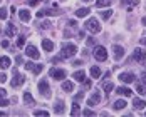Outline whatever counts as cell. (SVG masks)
Here are the masks:
<instances>
[{
    "label": "cell",
    "mask_w": 146,
    "mask_h": 117,
    "mask_svg": "<svg viewBox=\"0 0 146 117\" xmlns=\"http://www.w3.org/2000/svg\"><path fill=\"white\" fill-rule=\"evenodd\" d=\"M77 54V47L74 44H67L62 47V52H60V57L62 58H71Z\"/></svg>",
    "instance_id": "6da1fadb"
},
{
    "label": "cell",
    "mask_w": 146,
    "mask_h": 117,
    "mask_svg": "<svg viewBox=\"0 0 146 117\" xmlns=\"http://www.w3.org/2000/svg\"><path fill=\"white\" fill-rule=\"evenodd\" d=\"M86 29L91 30L92 34H99L101 32V25H99V22L94 17H91V18H88V22H86Z\"/></svg>",
    "instance_id": "7a4b0ae2"
},
{
    "label": "cell",
    "mask_w": 146,
    "mask_h": 117,
    "mask_svg": "<svg viewBox=\"0 0 146 117\" xmlns=\"http://www.w3.org/2000/svg\"><path fill=\"white\" fill-rule=\"evenodd\" d=\"M94 58L99 60V62L106 60V58H108V50H106L104 47H101V45H98V47L94 49Z\"/></svg>",
    "instance_id": "3957f363"
},
{
    "label": "cell",
    "mask_w": 146,
    "mask_h": 117,
    "mask_svg": "<svg viewBox=\"0 0 146 117\" xmlns=\"http://www.w3.org/2000/svg\"><path fill=\"white\" fill-rule=\"evenodd\" d=\"M133 58L139 64H146V52L143 49H134V54H133Z\"/></svg>",
    "instance_id": "277c9868"
},
{
    "label": "cell",
    "mask_w": 146,
    "mask_h": 117,
    "mask_svg": "<svg viewBox=\"0 0 146 117\" xmlns=\"http://www.w3.org/2000/svg\"><path fill=\"white\" fill-rule=\"evenodd\" d=\"M39 90H40V94L44 95V97H50V89H49V82L42 79L40 82H39Z\"/></svg>",
    "instance_id": "5b68a950"
},
{
    "label": "cell",
    "mask_w": 146,
    "mask_h": 117,
    "mask_svg": "<svg viewBox=\"0 0 146 117\" xmlns=\"http://www.w3.org/2000/svg\"><path fill=\"white\" fill-rule=\"evenodd\" d=\"M25 54H27L30 58H35V60L40 58V52H39L37 47H34V45H27V47H25Z\"/></svg>",
    "instance_id": "8992f818"
},
{
    "label": "cell",
    "mask_w": 146,
    "mask_h": 117,
    "mask_svg": "<svg viewBox=\"0 0 146 117\" xmlns=\"http://www.w3.org/2000/svg\"><path fill=\"white\" fill-rule=\"evenodd\" d=\"M25 82V77L22 74H19L17 70H14V80H12V87H20Z\"/></svg>",
    "instance_id": "52a82bcc"
},
{
    "label": "cell",
    "mask_w": 146,
    "mask_h": 117,
    "mask_svg": "<svg viewBox=\"0 0 146 117\" xmlns=\"http://www.w3.org/2000/svg\"><path fill=\"white\" fill-rule=\"evenodd\" d=\"M50 77L56 79V80H62V79H66V70L64 69H52L50 70Z\"/></svg>",
    "instance_id": "ba28073f"
},
{
    "label": "cell",
    "mask_w": 146,
    "mask_h": 117,
    "mask_svg": "<svg viewBox=\"0 0 146 117\" xmlns=\"http://www.w3.org/2000/svg\"><path fill=\"white\" fill-rule=\"evenodd\" d=\"M119 80H121V82H124V84H133V82L136 80V77H134V74L123 72L121 75H119Z\"/></svg>",
    "instance_id": "9c48e42d"
},
{
    "label": "cell",
    "mask_w": 146,
    "mask_h": 117,
    "mask_svg": "<svg viewBox=\"0 0 146 117\" xmlns=\"http://www.w3.org/2000/svg\"><path fill=\"white\" fill-rule=\"evenodd\" d=\"M99 102H101V94H99L98 90H94V92H92V95L89 97L88 105H91V107H92V105H96V104H99Z\"/></svg>",
    "instance_id": "30bf717a"
},
{
    "label": "cell",
    "mask_w": 146,
    "mask_h": 117,
    "mask_svg": "<svg viewBox=\"0 0 146 117\" xmlns=\"http://www.w3.org/2000/svg\"><path fill=\"white\" fill-rule=\"evenodd\" d=\"M113 54H114V58H123L124 57V49L119 47V45H113Z\"/></svg>",
    "instance_id": "8fae6325"
},
{
    "label": "cell",
    "mask_w": 146,
    "mask_h": 117,
    "mask_svg": "<svg viewBox=\"0 0 146 117\" xmlns=\"http://www.w3.org/2000/svg\"><path fill=\"white\" fill-rule=\"evenodd\" d=\"M19 17H20L22 22H29L30 20V12L27 10V9H22V10H19Z\"/></svg>",
    "instance_id": "7c38bea8"
},
{
    "label": "cell",
    "mask_w": 146,
    "mask_h": 117,
    "mask_svg": "<svg viewBox=\"0 0 146 117\" xmlns=\"http://www.w3.org/2000/svg\"><path fill=\"white\" fill-rule=\"evenodd\" d=\"M42 49H44L45 52L54 50V42H52V40H49V39H44V40H42Z\"/></svg>",
    "instance_id": "4fadbf2b"
},
{
    "label": "cell",
    "mask_w": 146,
    "mask_h": 117,
    "mask_svg": "<svg viewBox=\"0 0 146 117\" xmlns=\"http://www.w3.org/2000/svg\"><path fill=\"white\" fill-rule=\"evenodd\" d=\"M117 94H119V95H123V97H131L133 90L129 87H119V89H117Z\"/></svg>",
    "instance_id": "5bb4252c"
},
{
    "label": "cell",
    "mask_w": 146,
    "mask_h": 117,
    "mask_svg": "<svg viewBox=\"0 0 146 117\" xmlns=\"http://www.w3.org/2000/svg\"><path fill=\"white\" fill-rule=\"evenodd\" d=\"M72 77L77 82H84V80H86V72H84V70H77V72L72 74Z\"/></svg>",
    "instance_id": "9a60e30c"
},
{
    "label": "cell",
    "mask_w": 146,
    "mask_h": 117,
    "mask_svg": "<svg viewBox=\"0 0 146 117\" xmlns=\"http://www.w3.org/2000/svg\"><path fill=\"white\" fill-rule=\"evenodd\" d=\"M133 105H134V109L143 110V109H145V105H146V102H145V101H141V99H134V101H133Z\"/></svg>",
    "instance_id": "2e32d148"
},
{
    "label": "cell",
    "mask_w": 146,
    "mask_h": 117,
    "mask_svg": "<svg viewBox=\"0 0 146 117\" xmlns=\"http://www.w3.org/2000/svg\"><path fill=\"white\" fill-rule=\"evenodd\" d=\"M89 72H91V77H92V79H99V77H101V70H99V67H96V65H92Z\"/></svg>",
    "instance_id": "e0dca14e"
},
{
    "label": "cell",
    "mask_w": 146,
    "mask_h": 117,
    "mask_svg": "<svg viewBox=\"0 0 146 117\" xmlns=\"http://www.w3.org/2000/svg\"><path fill=\"white\" fill-rule=\"evenodd\" d=\"M9 67H10V58L0 57V69H9Z\"/></svg>",
    "instance_id": "ac0fdd59"
},
{
    "label": "cell",
    "mask_w": 146,
    "mask_h": 117,
    "mask_svg": "<svg viewBox=\"0 0 146 117\" xmlns=\"http://www.w3.org/2000/svg\"><path fill=\"white\" fill-rule=\"evenodd\" d=\"M89 12H91L89 9H79V10L76 12V15H77L79 18H82V17H88V15H89Z\"/></svg>",
    "instance_id": "d6986e66"
},
{
    "label": "cell",
    "mask_w": 146,
    "mask_h": 117,
    "mask_svg": "<svg viewBox=\"0 0 146 117\" xmlns=\"http://www.w3.org/2000/svg\"><path fill=\"white\" fill-rule=\"evenodd\" d=\"M62 89H64L66 92H71V90L74 89V84L69 82V80H66V82H62Z\"/></svg>",
    "instance_id": "ffe728a7"
},
{
    "label": "cell",
    "mask_w": 146,
    "mask_h": 117,
    "mask_svg": "<svg viewBox=\"0 0 146 117\" xmlns=\"http://www.w3.org/2000/svg\"><path fill=\"white\" fill-rule=\"evenodd\" d=\"M54 112H56V114H62V112H64V102H62V101H59V102L56 104Z\"/></svg>",
    "instance_id": "44dd1931"
},
{
    "label": "cell",
    "mask_w": 146,
    "mask_h": 117,
    "mask_svg": "<svg viewBox=\"0 0 146 117\" xmlns=\"http://www.w3.org/2000/svg\"><path fill=\"white\" fill-rule=\"evenodd\" d=\"M126 107V102L124 101H116L114 102V110H123Z\"/></svg>",
    "instance_id": "7402d4cb"
},
{
    "label": "cell",
    "mask_w": 146,
    "mask_h": 117,
    "mask_svg": "<svg viewBox=\"0 0 146 117\" xmlns=\"http://www.w3.org/2000/svg\"><path fill=\"white\" fill-rule=\"evenodd\" d=\"M111 0H98L96 2V7H109Z\"/></svg>",
    "instance_id": "603a6c76"
},
{
    "label": "cell",
    "mask_w": 146,
    "mask_h": 117,
    "mask_svg": "<svg viewBox=\"0 0 146 117\" xmlns=\"http://www.w3.org/2000/svg\"><path fill=\"white\" fill-rule=\"evenodd\" d=\"M77 114H79V105H77V101H74L72 110H71V116H77Z\"/></svg>",
    "instance_id": "cb8c5ba5"
},
{
    "label": "cell",
    "mask_w": 146,
    "mask_h": 117,
    "mask_svg": "<svg viewBox=\"0 0 146 117\" xmlns=\"http://www.w3.org/2000/svg\"><path fill=\"white\" fill-rule=\"evenodd\" d=\"M24 101L27 104H34V97L30 95V92H25V94H24Z\"/></svg>",
    "instance_id": "d4e9b609"
},
{
    "label": "cell",
    "mask_w": 146,
    "mask_h": 117,
    "mask_svg": "<svg viewBox=\"0 0 146 117\" xmlns=\"http://www.w3.org/2000/svg\"><path fill=\"white\" fill-rule=\"evenodd\" d=\"M7 17H9V12H7V9L0 7V20H5Z\"/></svg>",
    "instance_id": "484cf974"
},
{
    "label": "cell",
    "mask_w": 146,
    "mask_h": 117,
    "mask_svg": "<svg viewBox=\"0 0 146 117\" xmlns=\"http://www.w3.org/2000/svg\"><path fill=\"white\" fill-rule=\"evenodd\" d=\"M113 89H114V85H113L111 82H106V84H104V92H106V94H109Z\"/></svg>",
    "instance_id": "4316f807"
},
{
    "label": "cell",
    "mask_w": 146,
    "mask_h": 117,
    "mask_svg": "<svg viewBox=\"0 0 146 117\" xmlns=\"http://www.w3.org/2000/svg\"><path fill=\"white\" fill-rule=\"evenodd\" d=\"M111 14H113V12H111V10L108 9V10H104V12H101V17L104 18V20H108V18L111 17Z\"/></svg>",
    "instance_id": "83f0119b"
},
{
    "label": "cell",
    "mask_w": 146,
    "mask_h": 117,
    "mask_svg": "<svg viewBox=\"0 0 146 117\" xmlns=\"http://www.w3.org/2000/svg\"><path fill=\"white\" fill-rule=\"evenodd\" d=\"M34 116H44V117H47V116H49V112H47V110H35V112H34Z\"/></svg>",
    "instance_id": "f1b7e54d"
},
{
    "label": "cell",
    "mask_w": 146,
    "mask_h": 117,
    "mask_svg": "<svg viewBox=\"0 0 146 117\" xmlns=\"http://www.w3.org/2000/svg\"><path fill=\"white\" fill-rule=\"evenodd\" d=\"M14 34H15V27H14V25H10V27L7 29V35H9V37H12Z\"/></svg>",
    "instance_id": "f546056e"
},
{
    "label": "cell",
    "mask_w": 146,
    "mask_h": 117,
    "mask_svg": "<svg viewBox=\"0 0 146 117\" xmlns=\"http://www.w3.org/2000/svg\"><path fill=\"white\" fill-rule=\"evenodd\" d=\"M42 69H44L42 65H37V64H35V67H34V70H32V72H34V74H40V72H42Z\"/></svg>",
    "instance_id": "4dcf8cb0"
},
{
    "label": "cell",
    "mask_w": 146,
    "mask_h": 117,
    "mask_svg": "<svg viewBox=\"0 0 146 117\" xmlns=\"http://www.w3.org/2000/svg\"><path fill=\"white\" fill-rule=\"evenodd\" d=\"M17 45H19V47H24V45H25V37H19Z\"/></svg>",
    "instance_id": "1f68e13d"
},
{
    "label": "cell",
    "mask_w": 146,
    "mask_h": 117,
    "mask_svg": "<svg viewBox=\"0 0 146 117\" xmlns=\"http://www.w3.org/2000/svg\"><path fill=\"white\" fill-rule=\"evenodd\" d=\"M24 67H25L27 70H34V67H35V64H32V62H27V64H25Z\"/></svg>",
    "instance_id": "d6a6232c"
},
{
    "label": "cell",
    "mask_w": 146,
    "mask_h": 117,
    "mask_svg": "<svg viewBox=\"0 0 146 117\" xmlns=\"http://www.w3.org/2000/svg\"><path fill=\"white\" fill-rule=\"evenodd\" d=\"M44 14H45V15H49V17H52V15H56L57 12H54V10H44Z\"/></svg>",
    "instance_id": "836d02e7"
},
{
    "label": "cell",
    "mask_w": 146,
    "mask_h": 117,
    "mask_svg": "<svg viewBox=\"0 0 146 117\" xmlns=\"http://www.w3.org/2000/svg\"><path fill=\"white\" fill-rule=\"evenodd\" d=\"M82 114H84V116H94V112H92L91 109H86V110H84Z\"/></svg>",
    "instance_id": "e575fe53"
},
{
    "label": "cell",
    "mask_w": 146,
    "mask_h": 117,
    "mask_svg": "<svg viewBox=\"0 0 146 117\" xmlns=\"http://www.w3.org/2000/svg\"><path fill=\"white\" fill-rule=\"evenodd\" d=\"M82 97H84V95H82V92H81V94H77V95L74 97V101H82Z\"/></svg>",
    "instance_id": "d590c367"
},
{
    "label": "cell",
    "mask_w": 146,
    "mask_h": 117,
    "mask_svg": "<svg viewBox=\"0 0 146 117\" xmlns=\"http://www.w3.org/2000/svg\"><path fill=\"white\" fill-rule=\"evenodd\" d=\"M136 89H138V92H139V94H146V92H145V89H143V85H138Z\"/></svg>",
    "instance_id": "8d00e7d4"
},
{
    "label": "cell",
    "mask_w": 146,
    "mask_h": 117,
    "mask_svg": "<svg viewBox=\"0 0 146 117\" xmlns=\"http://www.w3.org/2000/svg\"><path fill=\"white\" fill-rule=\"evenodd\" d=\"M44 10H39V12H37V18H42V17H44Z\"/></svg>",
    "instance_id": "74e56055"
},
{
    "label": "cell",
    "mask_w": 146,
    "mask_h": 117,
    "mask_svg": "<svg viewBox=\"0 0 146 117\" xmlns=\"http://www.w3.org/2000/svg\"><path fill=\"white\" fill-rule=\"evenodd\" d=\"M7 80V75L5 74H0V82H5Z\"/></svg>",
    "instance_id": "f35d334b"
},
{
    "label": "cell",
    "mask_w": 146,
    "mask_h": 117,
    "mask_svg": "<svg viewBox=\"0 0 146 117\" xmlns=\"http://www.w3.org/2000/svg\"><path fill=\"white\" fill-rule=\"evenodd\" d=\"M5 94H7V92H5V90H3V89H0V101H2V99H3V97H5Z\"/></svg>",
    "instance_id": "ab89813d"
},
{
    "label": "cell",
    "mask_w": 146,
    "mask_h": 117,
    "mask_svg": "<svg viewBox=\"0 0 146 117\" xmlns=\"http://www.w3.org/2000/svg\"><path fill=\"white\" fill-rule=\"evenodd\" d=\"M94 44V39H92V37H89L88 39V45H92Z\"/></svg>",
    "instance_id": "60d3db41"
},
{
    "label": "cell",
    "mask_w": 146,
    "mask_h": 117,
    "mask_svg": "<svg viewBox=\"0 0 146 117\" xmlns=\"http://www.w3.org/2000/svg\"><path fill=\"white\" fill-rule=\"evenodd\" d=\"M129 2H131V5H138L139 3V0H129Z\"/></svg>",
    "instance_id": "b9f144b4"
},
{
    "label": "cell",
    "mask_w": 146,
    "mask_h": 117,
    "mask_svg": "<svg viewBox=\"0 0 146 117\" xmlns=\"http://www.w3.org/2000/svg\"><path fill=\"white\" fill-rule=\"evenodd\" d=\"M2 47H3V49H5V47H9V42H7V40H3V42H2Z\"/></svg>",
    "instance_id": "7bdbcfd3"
},
{
    "label": "cell",
    "mask_w": 146,
    "mask_h": 117,
    "mask_svg": "<svg viewBox=\"0 0 146 117\" xmlns=\"http://www.w3.org/2000/svg\"><path fill=\"white\" fill-rule=\"evenodd\" d=\"M141 79H143V84H146V72L141 75Z\"/></svg>",
    "instance_id": "ee69618b"
},
{
    "label": "cell",
    "mask_w": 146,
    "mask_h": 117,
    "mask_svg": "<svg viewBox=\"0 0 146 117\" xmlns=\"http://www.w3.org/2000/svg\"><path fill=\"white\" fill-rule=\"evenodd\" d=\"M141 22H143V25H146V17H143V20H141Z\"/></svg>",
    "instance_id": "f6af8a7d"
},
{
    "label": "cell",
    "mask_w": 146,
    "mask_h": 117,
    "mask_svg": "<svg viewBox=\"0 0 146 117\" xmlns=\"http://www.w3.org/2000/svg\"><path fill=\"white\" fill-rule=\"evenodd\" d=\"M128 2H129V0H121V3H128Z\"/></svg>",
    "instance_id": "bcb514c9"
},
{
    "label": "cell",
    "mask_w": 146,
    "mask_h": 117,
    "mask_svg": "<svg viewBox=\"0 0 146 117\" xmlns=\"http://www.w3.org/2000/svg\"><path fill=\"white\" fill-rule=\"evenodd\" d=\"M84 2H91V0H84Z\"/></svg>",
    "instance_id": "7dc6e473"
}]
</instances>
